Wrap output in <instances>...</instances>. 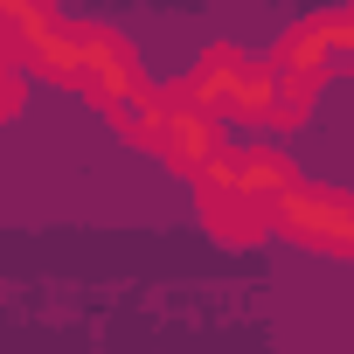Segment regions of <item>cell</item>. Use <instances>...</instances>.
I'll return each mask as SVG.
<instances>
[{
	"mask_svg": "<svg viewBox=\"0 0 354 354\" xmlns=\"http://www.w3.org/2000/svg\"><path fill=\"white\" fill-rule=\"evenodd\" d=\"M278 70L285 77H333V70H354V15H306L285 42H278Z\"/></svg>",
	"mask_w": 354,
	"mask_h": 354,
	"instance_id": "cell-3",
	"label": "cell"
},
{
	"mask_svg": "<svg viewBox=\"0 0 354 354\" xmlns=\"http://www.w3.org/2000/svg\"><path fill=\"white\" fill-rule=\"evenodd\" d=\"M278 230L299 236V243H313V250L354 257V195H333V188L299 181V188L278 202Z\"/></svg>",
	"mask_w": 354,
	"mask_h": 354,
	"instance_id": "cell-2",
	"label": "cell"
},
{
	"mask_svg": "<svg viewBox=\"0 0 354 354\" xmlns=\"http://www.w3.org/2000/svg\"><path fill=\"white\" fill-rule=\"evenodd\" d=\"M299 188V174H292V160L285 153H271V146H230L209 174H202V195H230V202H250V209H271L278 216V202Z\"/></svg>",
	"mask_w": 354,
	"mask_h": 354,
	"instance_id": "cell-1",
	"label": "cell"
},
{
	"mask_svg": "<svg viewBox=\"0 0 354 354\" xmlns=\"http://www.w3.org/2000/svg\"><path fill=\"white\" fill-rule=\"evenodd\" d=\"M153 146L167 153V167H188V174H209L230 146H223V125L209 111H195L188 97H167V118L153 132Z\"/></svg>",
	"mask_w": 354,
	"mask_h": 354,
	"instance_id": "cell-4",
	"label": "cell"
}]
</instances>
